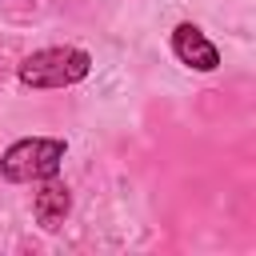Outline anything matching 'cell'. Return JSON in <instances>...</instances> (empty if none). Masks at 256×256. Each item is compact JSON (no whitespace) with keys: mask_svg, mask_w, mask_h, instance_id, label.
<instances>
[{"mask_svg":"<svg viewBox=\"0 0 256 256\" xmlns=\"http://www.w3.org/2000/svg\"><path fill=\"white\" fill-rule=\"evenodd\" d=\"M172 52L180 56V64H188V68H196V72H212V68L220 64L216 44H212L196 24H180V28L172 32Z\"/></svg>","mask_w":256,"mask_h":256,"instance_id":"3957f363","label":"cell"},{"mask_svg":"<svg viewBox=\"0 0 256 256\" xmlns=\"http://www.w3.org/2000/svg\"><path fill=\"white\" fill-rule=\"evenodd\" d=\"M92 68V56L84 48H40L20 60V84L28 88H68L84 80Z\"/></svg>","mask_w":256,"mask_h":256,"instance_id":"6da1fadb","label":"cell"},{"mask_svg":"<svg viewBox=\"0 0 256 256\" xmlns=\"http://www.w3.org/2000/svg\"><path fill=\"white\" fill-rule=\"evenodd\" d=\"M68 208H72V196H68V184H60V180H44V188L36 192V204H32V212H36V220H40V228H60L64 224V216H68Z\"/></svg>","mask_w":256,"mask_h":256,"instance_id":"277c9868","label":"cell"},{"mask_svg":"<svg viewBox=\"0 0 256 256\" xmlns=\"http://www.w3.org/2000/svg\"><path fill=\"white\" fill-rule=\"evenodd\" d=\"M60 160H64V140H52V136H28V140H16V144L0 156V176L12 180V184L48 180V176H56Z\"/></svg>","mask_w":256,"mask_h":256,"instance_id":"7a4b0ae2","label":"cell"}]
</instances>
